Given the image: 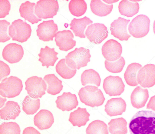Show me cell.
<instances>
[{
  "instance_id": "5bb4252c",
  "label": "cell",
  "mask_w": 155,
  "mask_h": 134,
  "mask_svg": "<svg viewBox=\"0 0 155 134\" xmlns=\"http://www.w3.org/2000/svg\"><path fill=\"white\" fill-rule=\"evenodd\" d=\"M24 54L22 46L15 43L7 45L3 49V58L11 64L19 62L22 58Z\"/></svg>"
},
{
  "instance_id": "83f0119b",
  "label": "cell",
  "mask_w": 155,
  "mask_h": 134,
  "mask_svg": "<svg viewBox=\"0 0 155 134\" xmlns=\"http://www.w3.org/2000/svg\"><path fill=\"white\" fill-rule=\"evenodd\" d=\"M118 8L121 15L129 17H132L138 13L139 6L137 2L123 0L120 2Z\"/></svg>"
},
{
  "instance_id": "7c38bea8",
  "label": "cell",
  "mask_w": 155,
  "mask_h": 134,
  "mask_svg": "<svg viewBox=\"0 0 155 134\" xmlns=\"http://www.w3.org/2000/svg\"><path fill=\"white\" fill-rule=\"evenodd\" d=\"M101 51L102 55L106 60L114 61L120 57L122 48L120 44L117 41L110 39L103 45Z\"/></svg>"
},
{
  "instance_id": "7bdbcfd3",
  "label": "cell",
  "mask_w": 155,
  "mask_h": 134,
  "mask_svg": "<svg viewBox=\"0 0 155 134\" xmlns=\"http://www.w3.org/2000/svg\"><path fill=\"white\" fill-rule=\"evenodd\" d=\"M0 108L3 106L5 102L6 101V98H3L0 96Z\"/></svg>"
},
{
  "instance_id": "6da1fadb",
  "label": "cell",
  "mask_w": 155,
  "mask_h": 134,
  "mask_svg": "<svg viewBox=\"0 0 155 134\" xmlns=\"http://www.w3.org/2000/svg\"><path fill=\"white\" fill-rule=\"evenodd\" d=\"M130 134H155V112L148 110L137 112L129 125Z\"/></svg>"
},
{
  "instance_id": "ab89813d",
  "label": "cell",
  "mask_w": 155,
  "mask_h": 134,
  "mask_svg": "<svg viewBox=\"0 0 155 134\" xmlns=\"http://www.w3.org/2000/svg\"><path fill=\"white\" fill-rule=\"evenodd\" d=\"M0 80L8 75L10 72L9 66L1 60L0 61Z\"/></svg>"
},
{
  "instance_id": "603a6c76",
  "label": "cell",
  "mask_w": 155,
  "mask_h": 134,
  "mask_svg": "<svg viewBox=\"0 0 155 134\" xmlns=\"http://www.w3.org/2000/svg\"><path fill=\"white\" fill-rule=\"evenodd\" d=\"M90 116L86 108L79 107L77 110L71 112L68 120L73 126H77L80 127L86 125L90 120Z\"/></svg>"
},
{
  "instance_id": "8d00e7d4",
  "label": "cell",
  "mask_w": 155,
  "mask_h": 134,
  "mask_svg": "<svg viewBox=\"0 0 155 134\" xmlns=\"http://www.w3.org/2000/svg\"><path fill=\"white\" fill-rule=\"evenodd\" d=\"M19 125L14 122H4L0 126V134H20Z\"/></svg>"
},
{
  "instance_id": "ee69618b",
  "label": "cell",
  "mask_w": 155,
  "mask_h": 134,
  "mask_svg": "<svg viewBox=\"0 0 155 134\" xmlns=\"http://www.w3.org/2000/svg\"><path fill=\"white\" fill-rule=\"evenodd\" d=\"M153 31L155 35V20L154 21L153 24Z\"/></svg>"
},
{
  "instance_id": "30bf717a",
  "label": "cell",
  "mask_w": 155,
  "mask_h": 134,
  "mask_svg": "<svg viewBox=\"0 0 155 134\" xmlns=\"http://www.w3.org/2000/svg\"><path fill=\"white\" fill-rule=\"evenodd\" d=\"M125 86L121 78L112 75L104 79L103 85L106 94L110 96L120 95L124 91Z\"/></svg>"
},
{
  "instance_id": "484cf974",
  "label": "cell",
  "mask_w": 155,
  "mask_h": 134,
  "mask_svg": "<svg viewBox=\"0 0 155 134\" xmlns=\"http://www.w3.org/2000/svg\"><path fill=\"white\" fill-rule=\"evenodd\" d=\"M142 68L141 64L136 62L132 63L128 66L124 73V77L126 83L128 85L135 86L138 85L137 75Z\"/></svg>"
},
{
  "instance_id": "277c9868",
  "label": "cell",
  "mask_w": 155,
  "mask_h": 134,
  "mask_svg": "<svg viewBox=\"0 0 155 134\" xmlns=\"http://www.w3.org/2000/svg\"><path fill=\"white\" fill-rule=\"evenodd\" d=\"M23 87L21 79L17 77L11 76L2 80L0 84V94L5 98H14L20 94Z\"/></svg>"
},
{
  "instance_id": "f35d334b",
  "label": "cell",
  "mask_w": 155,
  "mask_h": 134,
  "mask_svg": "<svg viewBox=\"0 0 155 134\" xmlns=\"http://www.w3.org/2000/svg\"><path fill=\"white\" fill-rule=\"evenodd\" d=\"M11 4L8 0H0V18H4L9 14Z\"/></svg>"
},
{
  "instance_id": "ac0fdd59",
  "label": "cell",
  "mask_w": 155,
  "mask_h": 134,
  "mask_svg": "<svg viewBox=\"0 0 155 134\" xmlns=\"http://www.w3.org/2000/svg\"><path fill=\"white\" fill-rule=\"evenodd\" d=\"M126 106L125 101L121 98H112L107 101L104 111L110 116L121 115L125 111Z\"/></svg>"
},
{
  "instance_id": "5b68a950",
  "label": "cell",
  "mask_w": 155,
  "mask_h": 134,
  "mask_svg": "<svg viewBox=\"0 0 155 134\" xmlns=\"http://www.w3.org/2000/svg\"><path fill=\"white\" fill-rule=\"evenodd\" d=\"M31 32L30 25L20 19L12 22L8 28V34L12 40L21 43L28 40Z\"/></svg>"
},
{
  "instance_id": "d590c367",
  "label": "cell",
  "mask_w": 155,
  "mask_h": 134,
  "mask_svg": "<svg viewBox=\"0 0 155 134\" xmlns=\"http://www.w3.org/2000/svg\"><path fill=\"white\" fill-rule=\"evenodd\" d=\"M125 64V60L122 56H121L119 59L114 61L110 62L106 60L104 62L105 66L106 69L113 73L121 72Z\"/></svg>"
},
{
  "instance_id": "d4e9b609",
  "label": "cell",
  "mask_w": 155,
  "mask_h": 134,
  "mask_svg": "<svg viewBox=\"0 0 155 134\" xmlns=\"http://www.w3.org/2000/svg\"><path fill=\"white\" fill-rule=\"evenodd\" d=\"M93 22L91 20L86 16L81 18H74L69 25L70 28L72 30L76 36L85 38L84 32L85 28L88 25Z\"/></svg>"
},
{
  "instance_id": "74e56055",
  "label": "cell",
  "mask_w": 155,
  "mask_h": 134,
  "mask_svg": "<svg viewBox=\"0 0 155 134\" xmlns=\"http://www.w3.org/2000/svg\"><path fill=\"white\" fill-rule=\"evenodd\" d=\"M10 23L5 20H0V42H5L11 39L8 35V28Z\"/></svg>"
},
{
  "instance_id": "52a82bcc",
  "label": "cell",
  "mask_w": 155,
  "mask_h": 134,
  "mask_svg": "<svg viewBox=\"0 0 155 134\" xmlns=\"http://www.w3.org/2000/svg\"><path fill=\"white\" fill-rule=\"evenodd\" d=\"M59 8L57 1L40 0L37 2L35 5V14L38 18H52L57 15Z\"/></svg>"
},
{
  "instance_id": "ffe728a7",
  "label": "cell",
  "mask_w": 155,
  "mask_h": 134,
  "mask_svg": "<svg viewBox=\"0 0 155 134\" xmlns=\"http://www.w3.org/2000/svg\"><path fill=\"white\" fill-rule=\"evenodd\" d=\"M149 97L147 89H143L140 86L137 87L133 91L130 95L131 104L137 109L144 107Z\"/></svg>"
},
{
  "instance_id": "4316f807",
  "label": "cell",
  "mask_w": 155,
  "mask_h": 134,
  "mask_svg": "<svg viewBox=\"0 0 155 134\" xmlns=\"http://www.w3.org/2000/svg\"><path fill=\"white\" fill-rule=\"evenodd\" d=\"M43 79L47 84V91L48 94L55 95L59 94L62 90L63 86L62 81L54 74L46 75Z\"/></svg>"
},
{
  "instance_id": "9a60e30c",
  "label": "cell",
  "mask_w": 155,
  "mask_h": 134,
  "mask_svg": "<svg viewBox=\"0 0 155 134\" xmlns=\"http://www.w3.org/2000/svg\"><path fill=\"white\" fill-rule=\"evenodd\" d=\"M130 21L129 19L121 17L114 20L110 24L111 34L121 41L128 40L131 37L127 30V26Z\"/></svg>"
},
{
  "instance_id": "f546056e",
  "label": "cell",
  "mask_w": 155,
  "mask_h": 134,
  "mask_svg": "<svg viewBox=\"0 0 155 134\" xmlns=\"http://www.w3.org/2000/svg\"><path fill=\"white\" fill-rule=\"evenodd\" d=\"M92 12L95 15L101 17L105 16L112 11L113 5H108L101 0H91L90 4Z\"/></svg>"
},
{
  "instance_id": "e575fe53",
  "label": "cell",
  "mask_w": 155,
  "mask_h": 134,
  "mask_svg": "<svg viewBox=\"0 0 155 134\" xmlns=\"http://www.w3.org/2000/svg\"><path fill=\"white\" fill-rule=\"evenodd\" d=\"M69 10L73 15L79 17L85 13L87 4L84 0H71L68 5Z\"/></svg>"
},
{
  "instance_id": "d6a6232c",
  "label": "cell",
  "mask_w": 155,
  "mask_h": 134,
  "mask_svg": "<svg viewBox=\"0 0 155 134\" xmlns=\"http://www.w3.org/2000/svg\"><path fill=\"white\" fill-rule=\"evenodd\" d=\"M56 71L61 77L65 79L72 78L75 75L76 69H72L66 64L65 59H63L60 60L55 67Z\"/></svg>"
},
{
  "instance_id": "d6986e66",
  "label": "cell",
  "mask_w": 155,
  "mask_h": 134,
  "mask_svg": "<svg viewBox=\"0 0 155 134\" xmlns=\"http://www.w3.org/2000/svg\"><path fill=\"white\" fill-rule=\"evenodd\" d=\"M34 124L39 129L44 130L50 128L54 122L52 113L46 109H41L34 116Z\"/></svg>"
},
{
  "instance_id": "8fae6325",
  "label": "cell",
  "mask_w": 155,
  "mask_h": 134,
  "mask_svg": "<svg viewBox=\"0 0 155 134\" xmlns=\"http://www.w3.org/2000/svg\"><path fill=\"white\" fill-rule=\"evenodd\" d=\"M137 81L144 88L152 87L155 85V65L149 64L142 67L138 72Z\"/></svg>"
},
{
  "instance_id": "4fadbf2b",
  "label": "cell",
  "mask_w": 155,
  "mask_h": 134,
  "mask_svg": "<svg viewBox=\"0 0 155 134\" xmlns=\"http://www.w3.org/2000/svg\"><path fill=\"white\" fill-rule=\"evenodd\" d=\"M58 30V25L54 21H43L38 25L37 35L39 39L44 42L52 41Z\"/></svg>"
},
{
  "instance_id": "cb8c5ba5",
  "label": "cell",
  "mask_w": 155,
  "mask_h": 134,
  "mask_svg": "<svg viewBox=\"0 0 155 134\" xmlns=\"http://www.w3.org/2000/svg\"><path fill=\"white\" fill-rule=\"evenodd\" d=\"M35 5V3L26 1L21 4L19 9L21 16L24 18L25 20L28 21L32 24L37 23L42 20L35 15L34 8Z\"/></svg>"
},
{
  "instance_id": "60d3db41",
  "label": "cell",
  "mask_w": 155,
  "mask_h": 134,
  "mask_svg": "<svg viewBox=\"0 0 155 134\" xmlns=\"http://www.w3.org/2000/svg\"><path fill=\"white\" fill-rule=\"evenodd\" d=\"M22 134H41L40 132L32 127H28L25 128Z\"/></svg>"
},
{
  "instance_id": "4dcf8cb0",
  "label": "cell",
  "mask_w": 155,
  "mask_h": 134,
  "mask_svg": "<svg viewBox=\"0 0 155 134\" xmlns=\"http://www.w3.org/2000/svg\"><path fill=\"white\" fill-rule=\"evenodd\" d=\"M81 82L83 86L87 84H94L99 86L101 84V78L99 73L95 70L90 69L86 70L82 73Z\"/></svg>"
},
{
  "instance_id": "b9f144b4",
  "label": "cell",
  "mask_w": 155,
  "mask_h": 134,
  "mask_svg": "<svg viewBox=\"0 0 155 134\" xmlns=\"http://www.w3.org/2000/svg\"><path fill=\"white\" fill-rule=\"evenodd\" d=\"M147 109L155 111V95L151 97L147 106Z\"/></svg>"
},
{
  "instance_id": "836d02e7",
  "label": "cell",
  "mask_w": 155,
  "mask_h": 134,
  "mask_svg": "<svg viewBox=\"0 0 155 134\" xmlns=\"http://www.w3.org/2000/svg\"><path fill=\"white\" fill-rule=\"evenodd\" d=\"M86 134H108L107 125L99 120L90 123L86 129Z\"/></svg>"
},
{
  "instance_id": "1f68e13d",
  "label": "cell",
  "mask_w": 155,
  "mask_h": 134,
  "mask_svg": "<svg viewBox=\"0 0 155 134\" xmlns=\"http://www.w3.org/2000/svg\"><path fill=\"white\" fill-rule=\"evenodd\" d=\"M39 99H34L29 95L26 96L22 102V110L27 115H33L40 107Z\"/></svg>"
},
{
  "instance_id": "e0dca14e",
  "label": "cell",
  "mask_w": 155,
  "mask_h": 134,
  "mask_svg": "<svg viewBox=\"0 0 155 134\" xmlns=\"http://www.w3.org/2000/svg\"><path fill=\"white\" fill-rule=\"evenodd\" d=\"M57 107L63 111H69L76 108L78 105L76 95L70 92H64L57 97L55 101Z\"/></svg>"
},
{
  "instance_id": "f1b7e54d",
  "label": "cell",
  "mask_w": 155,
  "mask_h": 134,
  "mask_svg": "<svg viewBox=\"0 0 155 134\" xmlns=\"http://www.w3.org/2000/svg\"><path fill=\"white\" fill-rule=\"evenodd\" d=\"M108 125L111 134H126L127 132V122L122 117L111 119Z\"/></svg>"
},
{
  "instance_id": "8992f818",
  "label": "cell",
  "mask_w": 155,
  "mask_h": 134,
  "mask_svg": "<svg viewBox=\"0 0 155 134\" xmlns=\"http://www.w3.org/2000/svg\"><path fill=\"white\" fill-rule=\"evenodd\" d=\"M150 22V20L147 16L139 15L134 18L129 24V32L135 38L143 37L149 32Z\"/></svg>"
},
{
  "instance_id": "9c48e42d",
  "label": "cell",
  "mask_w": 155,
  "mask_h": 134,
  "mask_svg": "<svg viewBox=\"0 0 155 134\" xmlns=\"http://www.w3.org/2000/svg\"><path fill=\"white\" fill-rule=\"evenodd\" d=\"M108 32L105 25L98 23L87 27L85 34L90 41L95 44L101 43L108 36Z\"/></svg>"
},
{
  "instance_id": "3957f363",
  "label": "cell",
  "mask_w": 155,
  "mask_h": 134,
  "mask_svg": "<svg viewBox=\"0 0 155 134\" xmlns=\"http://www.w3.org/2000/svg\"><path fill=\"white\" fill-rule=\"evenodd\" d=\"M91 57L89 49L83 47L76 48L65 57L66 63L71 68L79 69L87 66Z\"/></svg>"
},
{
  "instance_id": "7a4b0ae2",
  "label": "cell",
  "mask_w": 155,
  "mask_h": 134,
  "mask_svg": "<svg viewBox=\"0 0 155 134\" xmlns=\"http://www.w3.org/2000/svg\"><path fill=\"white\" fill-rule=\"evenodd\" d=\"M78 95L82 103L92 107L101 106L105 100L101 90L94 85H88L81 88Z\"/></svg>"
},
{
  "instance_id": "44dd1931",
  "label": "cell",
  "mask_w": 155,
  "mask_h": 134,
  "mask_svg": "<svg viewBox=\"0 0 155 134\" xmlns=\"http://www.w3.org/2000/svg\"><path fill=\"white\" fill-rule=\"evenodd\" d=\"M21 112L20 107L18 102L9 101L4 107L0 110L1 119L4 120L15 119Z\"/></svg>"
},
{
  "instance_id": "2e32d148",
  "label": "cell",
  "mask_w": 155,
  "mask_h": 134,
  "mask_svg": "<svg viewBox=\"0 0 155 134\" xmlns=\"http://www.w3.org/2000/svg\"><path fill=\"white\" fill-rule=\"evenodd\" d=\"M55 37L56 45L61 51H67L76 45V41L73 39L74 35L70 30L58 31Z\"/></svg>"
},
{
  "instance_id": "7402d4cb",
  "label": "cell",
  "mask_w": 155,
  "mask_h": 134,
  "mask_svg": "<svg viewBox=\"0 0 155 134\" xmlns=\"http://www.w3.org/2000/svg\"><path fill=\"white\" fill-rule=\"evenodd\" d=\"M58 53L54 50V48H51L46 46L44 48H41L40 53L38 54L39 57L38 61L42 63L43 66H45L47 68L49 66H54L58 59L57 55Z\"/></svg>"
},
{
  "instance_id": "ba28073f",
  "label": "cell",
  "mask_w": 155,
  "mask_h": 134,
  "mask_svg": "<svg viewBox=\"0 0 155 134\" xmlns=\"http://www.w3.org/2000/svg\"><path fill=\"white\" fill-rule=\"evenodd\" d=\"M25 89L31 98H41L45 94L47 85L41 77L33 76L28 78L25 82Z\"/></svg>"
}]
</instances>
